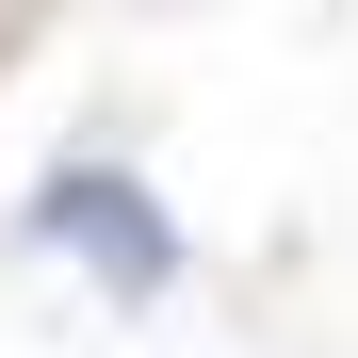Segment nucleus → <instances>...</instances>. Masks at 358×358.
<instances>
[{
  "mask_svg": "<svg viewBox=\"0 0 358 358\" xmlns=\"http://www.w3.org/2000/svg\"><path fill=\"white\" fill-rule=\"evenodd\" d=\"M33 245H82L114 293H163L179 277V228L147 179H114V163H49V196H33Z\"/></svg>",
  "mask_w": 358,
  "mask_h": 358,
  "instance_id": "f257e3e1",
  "label": "nucleus"
}]
</instances>
